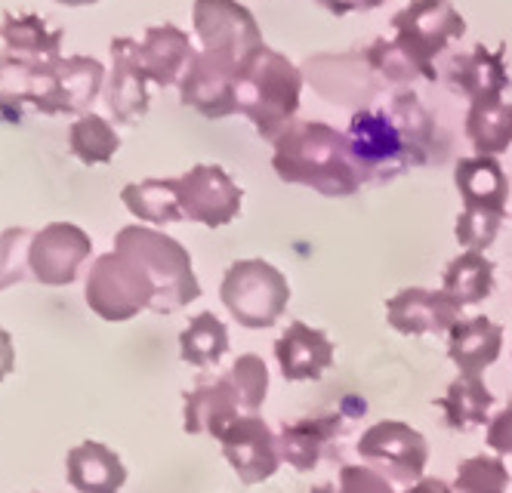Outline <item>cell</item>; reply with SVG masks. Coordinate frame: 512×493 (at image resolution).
Returning <instances> with one entry per match:
<instances>
[{"mask_svg":"<svg viewBox=\"0 0 512 493\" xmlns=\"http://www.w3.org/2000/svg\"><path fill=\"white\" fill-rule=\"evenodd\" d=\"M438 407H442L445 423L454 432H472L475 426H482L488 420V413L494 407V395L485 386L482 376L460 373L442 395V401H438Z\"/></svg>","mask_w":512,"mask_h":493,"instance_id":"4316f807","label":"cell"},{"mask_svg":"<svg viewBox=\"0 0 512 493\" xmlns=\"http://www.w3.org/2000/svg\"><path fill=\"white\" fill-rule=\"evenodd\" d=\"M229 352V330L213 312H201L179 333V358L189 367H213Z\"/></svg>","mask_w":512,"mask_h":493,"instance_id":"4dcf8cb0","label":"cell"},{"mask_svg":"<svg viewBox=\"0 0 512 493\" xmlns=\"http://www.w3.org/2000/svg\"><path fill=\"white\" fill-rule=\"evenodd\" d=\"M13 367H16V352H13V339H10V333L0 327V383L13 373Z\"/></svg>","mask_w":512,"mask_h":493,"instance_id":"60d3db41","label":"cell"},{"mask_svg":"<svg viewBox=\"0 0 512 493\" xmlns=\"http://www.w3.org/2000/svg\"><path fill=\"white\" fill-rule=\"evenodd\" d=\"M112 74H108L105 102L121 124H133L149 111V78L133 59V37H115L112 44Z\"/></svg>","mask_w":512,"mask_h":493,"instance_id":"603a6c76","label":"cell"},{"mask_svg":"<svg viewBox=\"0 0 512 493\" xmlns=\"http://www.w3.org/2000/svg\"><path fill=\"white\" fill-rule=\"evenodd\" d=\"M68 484L78 493H118L127 481L121 457L99 441H84L65 457Z\"/></svg>","mask_w":512,"mask_h":493,"instance_id":"484cf974","label":"cell"},{"mask_svg":"<svg viewBox=\"0 0 512 493\" xmlns=\"http://www.w3.org/2000/svg\"><path fill=\"white\" fill-rule=\"evenodd\" d=\"M312 493H337V490H334V487H315Z\"/></svg>","mask_w":512,"mask_h":493,"instance_id":"ee69618b","label":"cell"},{"mask_svg":"<svg viewBox=\"0 0 512 493\" xmlns=\"http://www.w3.org/2000/svg\"><path fill=\"white\" fill-rule=\"evenodd\" d=\"M0 41L7 44V50L13 53H25V56H41V59H59V47H62V31L50 28L41 16L34 13H7L4 22H0Z\"/></svg>","mask_w":512,"mask_h":493,"instance_id":"1f68e13d","label":"cell"},{"mask_svg":"<svg viewBox=\"0 0 512 493\" xmlns=\"http://www.w3.org/2000/svg\"><path fill=\"white\" fill-rule=\"evenodd\" d=\"M466 136L475 155L497 158L512 145V105L503 99L472 102L466 115Z\"/></svg>","mask_w":512,"mask_h":493,"instance_id":"f1b7e54d","label":"cell"},{"mask_svg":"<svg viewBox=\"0 0 512 493\" xmlns=\"http://www.w3.org/2000/svg\"><path fill=\"white\" fill-rule=\"evenodd\" d=\"M241 68H244V62H238V59L198 50L189 71L182 74V81H179L182 105L195 108L198 115H204L210 121L238 115L235 87H238Z\"/></svg>","mask_w":512,"mask_h":493,"instance_id":"7c38bea8","label":"cell"},{"mask_svg":"<svg viewBox=\"0 0 512 493\" xmlns=\"http://www.w3.org/2000/svg\"><path fill=\"white\" fill-rule=\"evenodd\" d=\"M303 81H306L303 71L294 62L263 44L244 62L238 74V87H235L238 111L263 139L275 142L294 124Z\"/></svg>","mask_w":512,"mask_h":493,"instance_id":"3957f363","label":"cell"},{"mask_svg":"<svg viewBox=\"0 0 512 493\" xmlns=\"http://www.w3.org/2000/svg\"><path fill=\"white\" fill-rule=\"evenodd\" d=\"M56 4H65V7H90L96 0H56Z\"/></svg>","mask_w":512,"mask_h":493,"instance_id":"7bdbcfd3","label":"cell"},{"mask_svg":"<svg viewBox=\"0 0 512 493\" xmlns=\"http://www.w3.org/2000/svg\"><path fill=\"white\" fill-rule=\"evenodd\" d=\"M300 71L321 99L334 105H346V108H358V111L368 108L386 87L377 78V71L371 68L364 50L318 53V56H309Z\"/></svg>","mask_w":512,"mask_h":493,"instance_id":"9c48e42d","label":"cell"},{"mask_svg":"<svg viewBox=\"0 0 512 493\" xmlns=\"http://www.w3.org/2000/svg\"><path fill=\"white\" fill-rule=\"evenodd\" d=\"M59 59L25 56L13 50L0 53V118L19 121L25 105L44 111L53 84V68Z\"/></svg>","mask_w":512,"mask_h":493,"instance_id":"e0dca14e","label":"cell"},{"mask_svg":"<svg viewBox=\"0 0 512 493\" xmlns=\"http://www.w3.org/2000/svg\"><path fill=\"white\" fill-rule=\"evenodd\" d=\"M28 229H7L0 235V290H7L19 281H28L31 265H28V247H31Z\"/></svg>","mask_w":512,"mask_h":493,"instance_id":"d590c367","label":"cell"},{"mask_svg":"<svg viewBox=\"0 0 512 493\" xmlns=\"http://www.w3.org/2000/svg\"><path fill=\"white\" fill-rule=\"evenodd\" d=\"M358 457L392 484H401L408 490L417 481H423L429 463V444L408 423L383 420L358 438Z\"/></svg>","mask_w":512,"mask_h":493,"instance_id":"30bf717a","label":"cell"},{"mask_svg":"<svg viewBox=\"0 0 512 493\" xmlns=\"http://www.w3.org/2000/svg\"><path fill=\"white\" fill-rule=\"evenodd\" d=\"M337 493H395V484L371 466H343L337 478Z\"/></svg>","mask_w":512,"mask_h":493,"instance_id":"74e56055","label":"cell"},{"mask_svg":"<svg viewBox=\"0 0 512 493\" xmlns=\"http://www.w3.org/2000/svg\"><path fill=\"white\" fill-rule=\"evenodd\" d=\"M87 306L102 321H130L155 306V284L133 259L124 253H105L90 265L87 275Z\"/></svg>","mask_w":512,"mask_h":493,"instance_id":"ba28073f","label":"cell"},{"mask_svg":"<svg viewBox=\"0 0 512 493\" xmlns=\"http://www.w3.org/2000/svg\"><path fill=\"white\" fill-rule=\"evenodd\" d=\"M226 312L244 330H269L281 321L290 284L266 259H238L226 269L223 287H219Z\"/></svg>","mask_w":512,"mask_h":493,"instance_id":"8992f818","label":"cell"},{"mask_svg":"<svg viewBox=\"0 0 512 493\" xmlns=\"http://www.w3.org/2000/svg\"><path fill=\"white\" fill-rule=\"evenodd\" d=\"M115 253H124L127 259H133L155 284L158 296H155L152 312L173 315L201 296V284L192 269V256L176 238L155 232V229H145V225H127L115 238Z\"/></svg>","mask_w":512,"mask_h":493,"instance_id":"277c9868","label":"cell"},{"mask_svg":"<svg viewBox=\"0 0 512 493\" xmlns=\"http://www.w3.org/2000/svg\"><path fill=\"white\" fill-rule=\"evenodd\" d=\"M275 358L287 383H315V379H321L334 367L337 346L324 330L294 321L278 336Z\"/></svg>","mask_w":512,"mask_h":493,"instance_id":"d6986e66","label":"cell"},{"mask_svg":"<svg viewBox=\"0 0 512 493\" xmlns=\"http://www.w3.org/2000/svg\"><path fill=\"white\" fill-rule=\"evenodd\" d=\"M445 78H448V87L454 93H463L469 102L503 99V93L509 87L503 47L488 50L485 44H475L469 53H460V56L451 59Z\"/></svg>","mask_w":512,"mask_h":493,"instance_id":"7402d4cb","label":"cell"},{"mask_svg":"<svg viewBox=\"0 0 512 493\" xmlns=\"http://www.w3.org/2000/svg\"><path fill=\"white\" fill-rule=\"evenodd\" d=\"M318 4L334 13V16H346V13H368V10H377L383 7L386 0H318Z\"/></svg>","mask_w":512,"mask_h":493,"instance_id":"ab89813d","label":"cell"},{"mask_svg":"<svg viewBox=\"0 0 512 493\" xmlns=\"http://www.w3.org/2000/svg\"><path fill=\"white\" fill-rule=\"evenodd\" d=\"M368 404L352 398L343 413H321V416H306L297 423H284L278 432L281 444V460L297 469V472H312L321 466L324 457H331L334 447H340L346 435V416H364Z\"/></svg>","mask_w":512,"mask_h":493,"instance_id":"5bb4252c","label":"cell"},{"mask_svg":"<svg viewBox=\"0 0 512 493\" xmlns=\"http://www.w3.org/2000/svg\"><path fill=\"white\" fill-rule=\"evenodd\" d=\"M105 84V68L90 56H62L53 68L50 96L41 115H87Z\"/></svg>","mask_w":512,"mask_h":493,"instance_id":"44dd1931","label":"cell"},{"mask_svg":"<svg viewBox=\"0 0 512 493\" xmlns=\"http://www.w3.org/2000/svg\"><path fill=\"white\" fill-rule=\"evenodd\" d=\"M93 241L75 222H50L31 238L28 265L31 278L47 287H65L78 278V269L90 259Z\"/></svg>","mask_w":512,"mask_h":493,"instance_id":"2e32d148","label":"cell"},{"mask_svg":"<svg viewBox=\"0 0 512 493\" xmlns=\"http://www.w3.org/2000/svg\"><path fill=\"white\" fill-rule=\"evenodd\" d=\"M195 47L189 41L186 31H179L176 25H152L145 28V37L136 41L133 37V59L142 68V74L158 87L179 84L182 74L189 71L195 59Z\"/></svg>","mask_w":512,"mask_h":493,"instance_id":"ffe728a7","label":"cell"},{"mask_svg":"<svg viewBox=\"0 0 512 493\" xmlns=\"http://www.w3.org/2000/svg\"><path fill=\"white\" fill-rule=\"evenodd\" d=\"M192 22L207 53L247 62L263 47L260 25L238 0H195Z\"/></svg>","mask_w":512,"mask_h":493,"instance_id":"8fae6325","label":"cell"},{"mask_svg":"<svg viewBox=\"0 0 512 493\" xmlns=\"http://www.w3.org/2000/svg\"><path fill=\"white\" fill-rule=\"evenodd\" d=\"M454 493H509V469L500 457H469L457 466Z\"/></svg>","mask_w":512,"mask_h":493,"instance_id":"836d02e7","label":"cell"},{"mask_svg":"<svg viewBox=\"0 0 512 493\" xmlns=\"http://www.w3.org/2000/svg\"><path fill=\"white\" fill-rule=\"evenodd\" d=\"M463 306L451 299L445 290L405 287L386 302V321L401 336H429V333H451L460 321Z\"/></svg>","mask_w":512,"mask_h":493,"instance_id":"ac0fdd59","label":"cell"},{"mask_svg":"<svg viewBox=\"0 0 512 493\" xmlns=\"http://www.w3.org/2000/svg\"><path fill=\"white\" fill-rule=\"evenodd\" d=\"M124 207L139 219V222H152V225H170L186 219L179 207L176 195V179H142L130 182L121 192Z\"/></svg>","mask_w":512,"mask_h":493,"instance_id":"f546056e","label":"cell"},{"mask_svg":"<svg viewBox=\"0 0 512 493\" xmlns=\"http://www.w3.org/2000/svg\"><path fill=\"white\" fill-rule=\"evenodd\" d=\"M346 136L364 182H386L429 161L435 121L411 90H398L383 105L355 111Z\"/></svg>","mask_w":512,"mask_h":493,"instance_id":"6da1fadb","label":"cell"},{"mask_svg":"<svg viewBox=\"0 0 512 493\" xmlns=\"http://www.w3.org/2000/svg\"><path fill=\"white\" fill-rule=\"evenodd\" d=\"M68 145L71 155H75L81 164L93 167V164H108L121 148V139L115 133V127L108 124L99 115H81L68 130Z\"/></svg>","mask_w":512,"mask_h":493,"instance_id":"d6a6232c","label":"cell"},{"mask_svg":"<svg viewBox=\"0 0 512 493\" xmlns=\"http://www.w3.org/2000/svg\"><path fill=\"white\" fill-rule=\"evenodd\" d=\"M176 195L182 216L201 222L207 229H223L238 213L244 192L232 182V176L216 164H198L186 176L176 179Z\"/></svg>","mask_w":512,"mask_h":493,"instance_id":"4fadbf2b","label":"cell"},{"mask_svg":"<svg viewBox=\"0 0 512 493\" xmlns=\"http://www.w3.org/2000/svg\"><path fill=\"white\" fill-rule=\"evenodd\" d=\"M229 379L238 389L241 410L244 413H260L269 395V367L260 355H238V361L229 370Z\"/></svg>","mask_w":512,"mask_h":493,"instance_id":"e575fe53","label":"cell"},{"mask_svg":"<svg viewBox=\"0 0 512 493\" xmlns=\"http://www.w3.org/2000/svg\"><path fill=\"white\" fill-rule=\"evenodd\" d=\"M219 444H223L226 463L238 472L241 484H247V487L269 481L284 463L278 432L269 429V423L260 413L238 416V420L223 432Z\"/></svg>","mask_w":512,"mask_h":493,"instance_id":"9a60e30c","label":"cell"},{"mask_svg":"<svg viewBox=\"0 0 512 493\" xmlns=\"http://www.w3.org/2000/svg\"><path fill=\"white\" fill-rule=\"evenodd\" d=\"M454 185L463 198V213L457 216V241L466 250L485 253L506 219L509 179L497 158H460L454 167Z\"/></svg>","mask_w":512,"mask_h":493,"instance_id":"5b68a950","label":"cell"},{"mask_svg":"<svg viewBox=\"0 0 512 493\" xmlns=\"http://www.w3.org/2000/svg\"><path fill=\"white\" fill-rule=\"evenodd\" d=\"M503 352V327L485 315L460 318L448 333V358L460 373L482 376Z\"/></svg>","mask_w":512,"mask_h":493,"instance_id":"d4e9b609","label":"cell"},{"mask_svg":"<svg viewBox=\"0 0 512 493\" xmlns=\"http://www.w3.org/2000/svg\"><path fill=\"white\" fill-rule=\"evenodd\" d=\"M494 275L497 269L485 253L466 250L445 265L442 290L457 299L460 306H475V302H485L494 293Z\"/></svg>","mask_w":512,"mask_h":493,"instance_id":"83f0119b","label":"cell"},{"mask_svg":"<svg viewBox=\"0 0 512 493\" xmlns=\"http://www.w3.org/2000/svg\"><path fill=\"white\" fill-rule=\"evenodd\" d=\"M488 447L497 453H509L512 457V404H506L494 420L488 423Z\"/></svg>","mask_w":512,"mask_h":493,"instance_id":"f35d334b","label":"cell"},{"mask_svg":"<svg viewBox=\"0 0 512 493\" xmlns=\"http://www.w3.org/2000/svg\"><path fill=\"white\" fill-rule=\"evenodd\" d=\"M368 62H371V68L377 71V78L389 87H408V84H414L420 74H417V68L401 56L398 50H395V44L392 41H386V37H380V41H374L368 50Z\"/></svg>","mask_w":512,"mask_h":493,"instance_id":"8d00e7d4","label":"cell"},{"mask_svg":"<svg viewBox=\"0 0 512 493\" xmlns=\"http://www.w3.org/2000/svg\"><path fill=\"white\" fill-rule=\"evenodd\" d=\"M392 31L395 50L417 68L420 78L435 81V59L451 41L466 34V22L451 0H411L392 16Z\"/></svg>","mask_w":512,"mask_h":493,"instance_id":"52a82bcc","label":"cell"},{"mask_svg":"<svg viewBox=\"0 0 512 493\" xmlns=\"http://www.w3.org/2000/svg\"><path fill=\"white\" fill-rule=\"evenodd\" d=\"M405 493H454V487L445 484V481H438V478H423L414 487H408Z\"/></svg>","mask_w":512,"mask_h":493,"instance_id":"b9f144b4","label":"cell"},{"mask_svg":"<svg viewBox=\"0 0 512 493\" xmlns=\"http://www.w3.org/2000/svg\"><path fill=\"white\" fill-rule=\"evenodd\" d=\"M182 416H186V426L182 429L189 435H210L216 441L223 438V432L238 420V416H244L238 389L229 379V373L195 386L186 395V413Z\"/></svg>","mask_w":512,"mask_h":493,"instance_id":"cb8c5ba5","label":"cell"},{"mask_svg":"<svg viewBox=\"0 0 512 493\" xmlns=\"http://www.w3.org/2000/svg\"><path fill=\"white\" fill-rule=\"evenodd\" d=\"M272 167L281 182L315 188L324 198H349L364 185L349 136L324 121H294L278 139Z\"/></svg>","mask_w":512,"mask_h":493,"instance_id":"7a4b0ae2","label":"cell"}]
</instances>
